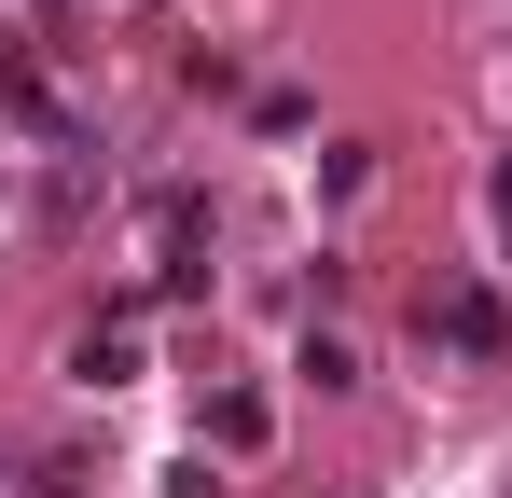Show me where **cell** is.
<instances>
[{
	"mask_svg": "<svg viewBox=\"0 0 512 498\" xmlns=\"http://www.w3.org/2000/svg\"><path fill=\"white\" fill-rule=\"evenodd\" d=\"M416 346H443V360H499V291H471V277L429 291V305H416Z\"/></svg>",
	"mask_w": 512,
	"mask_h": 498,
	"instance_id": "6da1fadb",
	"label": "cell"
},
{
	"mask_svg": "<svg viewBox=\"0 0 512 498\" xmlns=\"http://www.w3.org/2000/svg\"><path fill=\"white\" fill-rule=\"evenodd\" d=\"M208 277V194H153V291Z\"/></svg>",
	"mask_w": 512,
	"mask_h": 498,
	"instance_id": "7a4b0ae2",
	"label": "cell"
},
{
	"mask_svg": "<svg viewBox=\"0 0 512 498\" xmlns=\"http://www.w3.org/2000/svg\"><path fill=\"white\" fill-rule=\"evenodd\" d=\"M70 374H84V388H125V374H139V319H97L84 346H70Z\"/></svg>",
	"mask_w": 512,
	"mask_h": 498,
	"instance_id": "3957f363",
	"label": "cell"
},
{
	"mask_svg": "<svg viewBox=\"0 0 512 498\" xmlns=\"http://www.w3.org/2000/svg\"><path fill=\"white\" fill-rule=\"evenodd\" d=\"M305 388H360V360H346V332H305V360H291Z\"/></svg>",
	"mask_w": 512,
	"mask_h": 498,
	"instance_id": "277c9868",
	"label": "cell"
},
{
	"mask_svg": "<svg viewBox=\"0 0 512 498\" xmlns=\"http://www.w3.org/2000/svg\"><path fill=\"white\" fill-rule=\"evenodd\" d=\"M0 498H14V457H0Z\"/></svg>",
	"mask_w": 512,
	"mask_h": 498,
	"instance_id": "5b68a950",
	"label": "cell"
},
{
	"mask_svg": "<svg viewBox=\"0 0 512 498\" xmlns=\"http://www.w3.org/2000/svg\"><path fill=\"white\" fill-rule=\"evenodd\" d=\"M56 498H70V471H56Z\"/></svg>",
	"mask_w": 512,
	"mask_h": 498,
	"instance_id": "8992f818",
	"label": "cell"
}]
</instances>
